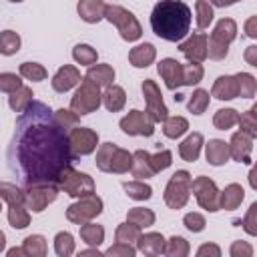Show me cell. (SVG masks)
Segmentation results:
<instances>
[{
    "label": "cell",
    "mask_w": 257,
    "mask_h": 257,
    "mask_svg": "<svg viewBox=\"0 0 257 257\" xmlns=\"http://www.w3.org/2000/svg\"><path fill=\"white\" fill-rule=\"evenodd\" d=\"M76 155L68 143V131L54 118V110L32 100L20 112L6 151L8 169L26 189L30 185H56L72 169Z\"/></svg>",
    "instance_id": "cell-1"
},
{
    "label": "cell",
    "mask_w": 257,
    "mask_h": 257,
    "mask_svg": "<svg viewBox=\"0 0 257 257\" xmlns=\"http://www.w3.org/2000/svg\"><path fill=\"white\" fill-rule=\"evenodd\" d=\"M191 8L181 0H159L151 12L153 32L167 42H181L191 28Z\"/></svg>",
    "instance_id": "cell-2"
},
{
    "label": "cell",
    "mask_w": 257,
    "mask_h": 257,
    "mask_svg": "<svg viewBox=\"0 0 257 257\" xmlns=\"http://www.w3.org/2000/svg\"><path fill=\"white\" fill-rule=\"evenodd\" d=\"M94 161H96V169L98 171L122 175L133 165V153H128L126 149L116 147L114 143H102L96 149V159Z\"/></svg>",
    "instance_id": "cell-3"
},
{
    "label": "cell",
    "mask_w": 257,
    "mask_h": 257,
    "mask_svg": "<svg viewBox=\"0 0 257 257\" xmlns=\"http://www.w3.org/2000/svg\"><path fill=\"white\" fill-rule=\"evenodd\" d=\"M237 38V24L233 18H221L213 32L211 38H207V56L213 60H223L229 54V44Z\"/></svg>",
    "instance_id": "cell-4"
},
{
    "label": "cell",
    "mask_w": 257,
    "mask_h": 257,
    "mask_svg": "<svg viewBox=\"0 0 257 257\" xmlns=\"http://www.w3.org/2000/svg\"><path fill=\"white\" fill-rule=\"evenodd\" d=\"M104 18L116 26V30L120 32V38L126 40V42H135L143 36V28L137 20V16L133 12H128L126 8L122 6H116V4H108L104 8Z\"/></svg>",
    "instance_id": "cell-5"
},
{
    "label": "cell",
    "mask_w": 257,
    "mask_h": 257,
    "mask_svg": "<svg viewBox=\"0 0 257 257\" xmlns=\"http://www.w3.org/2000/svg\"><path fill=\"white\" fill-rule=\"evenodd\" d=\"M191 197V173L189 171H177L167 187H165V203L169 209H183Z\"/></svg>",
    "instance_id": "cell-6"
},
{
    "label": "cell",
    "mask_w": 257,
    "mask_h": 257,
    "mask_svg": "<svg viewBox=\"0 0 257 257\" xmlns=\"http://www.w3.org/2000/svg\"><path fill=\"white\" fill-rule=\"evenodd\" d=\"M98 106H100V86H96L94 82L82 76L80 86L70 98V108L80 116V114H90L98 110Z\"/></svg>",
    "instance_id": "cell-7"
},
{
    "label": "cell",
    "mask_w": 257,
    "mask_h": 257,
    "mask_svg": "<svg viewBox=\"0 0 257 257\" xmlns=\"http://www.w3.org/2000/svg\"><path fill=\"white\" fill-rule=\"evenodd\" d=\"M102 199L96 195V193H90V195H84V197H78L76 203L68 205L66 209V219L74 225H82V223H88L92 221L94 217H98L102 213Z\"/></svg>",
    "instance_id": "cell-8"
},
{
    "label": "cell",
    "mask_w": 257,
    "mask_h": 257,
    "mask_svg": "<svg viewBox=\"0 0 257 257\" xmlns=\"http://www.w3.org/2000/svg\"><path fill=\"white\" fill-rule=\"evenodd\" d=\"M143 96H145V106H147V114L153 118V122H163L169 116V108L163 100L161 88L153 78H145L141 84Z\"/></svg>",
    "instance_id": "cell-9"
},
{
    "label": "cell",
    "mask_w": 257,
    "mask_h": 257,
    "mask_svg": "<svg viewBox=\"0 0 257 257\" xmlns=\"http://www.w3.org/2000/svg\"><path fill=\"white\" fill-rule=\"evenodd\" d=\"M191 191H193L201 209H205L209 213L219 211V189H217L213 179H209L205 175L191 179Z\"/></svg>",
    "instance_id": "cell-10"
},
{
    "label": "cell",
    "mask_w": 257,
    "mask_h": 257,
    "mask_svg": "<svg viewBox=\"0 0 257 257\" xmlns=\"http://www.w3.org/2000/svg\"><path fill=\"white\" fill-rule=\"evenodd\" d=\"M58 189L64 191L68 197L78 199V197H84V195L94 193V181H92L90 175L80 173V171H76V169L72 167V169H68V171L62 175V179H60V183H58Z\"/></svg>",
    "instance_id": "cell-11"
},
{
    "label": "cell",
    "mask_w": 257,
    "mask_h": 257,
    "mask_svg": "<svg viewBox=\"0 0 257 257\" xmlns=\"http://www.w3.org/2000/svg\"><path fill=\"white\" fill-rule=\"evenodd\" d=\"M58 191L56 185H30L24 189V205L32 213H42L52 201H56Z\"/></svg>",
    "instance_id": "cell-12"
},
{
    "label": "cell",
    "mask_w": 257,
    "mask_h": 257,
    "mask_svg": "<svg viewBox=\"0 0 257 257\" xmlns=\"http://www.w3.org/2000/svg\"><path fill=\"white\" fill-rule=\"evenodd\" d=\"M118 126H120V131H122L124 135H128V137H153V133H155V122H153V118H151L147 112L137 110V108L128 110V114H124V116L120 118Z\"/></svg>",
    "instance_id": "cell-13"
},
{
    "label": "cell",
    "mask_w": 257,
    "mask_h": 257,
    "mask_svg": "<svg viewBox=\"0 0 257 257\" xmlns=\"http://www.w3.org/2000/svg\"><path fill=\"white\" fill-rule=\"evenodd\" d=\"M68 143L76 157H86L96 151L98 145V133L88 126H74L68 131Z\"/></svg>",
    "instance_id": "cell-14"
},
{
    "label": "cell",
    "mask_w": 257,
    "mask_h": 257,
    "mask_svg": "<svg viewBox=\"0 0 257 257\" xmlns=\"http://www.w3.org/2000/svg\"><path fill=\"white\" fill-rule=\"evenodd\" d=\"M179 50L187 56L189 62H203L207 58V34L195 32L179 44Z\"/></svg>",
    "instance_id": "cell-15"
},
{
    "label": "cell",
    "mask_w": 257,
    "mask_h": 257,
    "mask_svg": "<svg viewBox=\"0 0 257 257\" xmlns=\"http://www.w3.org/2000/svg\"><path fill=\"white\" fill-rule=\"evenodd\" d=\"M157 70L161 74V78L165 80V86L169 90H175L179 86H183V64L175 58H163L157 64Z\"/></svg>",
    "instance_id": "cell-16"
},
{
    "label": "cell",
    "mask_w": 257,
    "mask_h": 257,
    "mask_svg": "<svg viewBox=\"0 0 257 257\" xmlns=\"http://www.w3.org/2000/svg\"><path fill=\"white\" fill-rule=\"evenodd\" d=\"M80 70L76 68V66H72V64H64V66H60L56 72H54V76H52V88L56 90V92H68L70 88H74L76 84H80Z\"/></svg>",
    "instance_id": "cell-17"
},
{
    "label": "cell",
    "mask_w": 257,
    "mask_h": 257,
    "mask_svg": "<svg viewBox=\"0 0 257 257\" xmlns=\"http://www.w3.org/2000/svg\"><path fill=\"white\" fill-rule=\"evenodd\" d=\"M251 153H253V139L241 131L233 133L231 143H229V157H233L239 163H251Z\"/></svg>",
    "instance_id": "cell-18"
},
{
    "label": "cell",
    "mask_w": 257,
    "mask_h": 257,
    "mask_svg": "<svg viewBox=\"0 0 257 257\" xmlns=\"http://www.w3.org/2000/svg\"><path fill=\"white\" fill-rule=\"evenodd\" d=\"M165 237L161 235V233H157V231H151V233H141L139 235V239L135 241L137 243V249L143 253V255H161V253H165Z\"/></svg>",
    "instance_id": "cell-19"
},
{
    "label": "cell",
    "mask_w": 257,
    "mask_h": 257,
    "mask_svg": "<svg viewBox=\"0 0 257 257\" xmlns=\"http://www.w3.org/2000/svg\"><path fill=\"white\" fill-rule=\"evenodd\" d=\"M104 8H106V4L102 0H78V4H76L78 16L88 24L100 22L104 18Z\"/></svg>",
    "instance_id": "cell-20"
},
{
    "label": "cell",
    "mask_w": 257,
    "mask_h": 257,
    "mask_svg": "<svg viewBox=\"0 0 257 257\" xmlns=\"http://www.w3.org/2000/svg\"><path fill=\"white\" fill-rule=\"evenodd\" d=\"M100 102L108 112H118L126 102V92L118 84H108L104 86V92H100Z\"/></svg>",
    "instance_id": "cell-21"
},
{
    "label": "cell",
    "mask_w": 257,
    "mask_h": 257,
    "mask_svg": "<svg viewBox=\"0 0 257 257\" xmlns=\"http://www.w3.org/2000/svg\"><path fill=\"white\" fill-rule=\"evenodd\" d=\"M155 58H157V48L151 42L139 44V46H135V48L128 50V62L135 68H147L149 64L155 62Z\"/></svg>",
    "instance_id": "cell-22"
},
{
    "label": "cell",
    "mask_w": 257,
    "mask_h": 257,
    "mask_svg": "<svg viewBox=\"0 0 257 257\" xmlns=\"http://www.w3.org/2000/svg\"><path fill=\"white\" fill-rule=\"evenodd\" d=\"M205 157L207 163L213 167H221L229 161V143L221 141V139H211L205 145Z\"/></svg>",
    "instance_id": "cell-23"
},
{
    "label": "cell",
    "mask_w": 257,
    "mask_h": 257,
    "mask_svg": "<svg viewBox=\"0 0 257 257\" xmlns=\"http://www.w3.org/2000/svg\"><path fill=\"white\" fill-rule=\"evenodd\" d=\"M245 199V191L239 183H231L227 185L221 193H219V209H225V211H235Z\"/></svg>",
    "instance_id": "cell-24"
},
{
    "label": "cell",
    "mask_w": 257,
    "mask_h": 257,
    "mask_svg": "<svg viewBox=\"0 0 257 257\" xmlns=\"http://www.w3.org/2000/svg\"><path fill=\"white\" fill-rule=\"evenodd\" d=\"M211 96L219 98V100H233L237 98V80L231 74H223L213 82L211 88Z\"/></svg>",
    "instance_id": "cell-25"
},
{
    "label": "cell",
    "mask_w": 257,
    "mask_h": 257,
    "mask_svg": "<svg viewBox=\"0 0 257 257\" xmlns=\"http://www.w3.org/2000/svg\"><path fill=\"white\" fill-rule=\"evenodd\" d=\"M203 145H205L203 135H201V133H191V135L179 145V155H181V159L187 161V163H195V161L199 159V155H201V147H203Z\"/></svg>",
    "instance_id": "cell-26"
},
{
    "label": "cell",
    "mask_w": 257,
    "mask_h": 257,
    "mask_svg": "<svg viewBox=\"0 0 257 257\" xmlns=\"http://www.w3.org/2000/svg\"><path fill=\"white\" fill-rule=\"evenodd\" d=\"M131 173H133V177H137V179H141V181L155 175V171H153V167H151V155H149L147 151L139 149V151L133 153Z\"/></svg>",
    "instance_id": "cell-27"
},
{
    "label": "cell",
    "mask_w": 257,
    "mask_h": 257,
    "mask_svg": "<svg viewBox=\"0 0 257 257\" xmlns=\"http://www.w3.org/2000/svg\"><path fill=\"white\" fill-rule=\"evenodd\" d=\"M84 78H88L90 82H94L96 86H108L114 80V68L110 64H90V68L86 70Z\"/></svg>",
    "instance_id": "cell-28"
},
{
    "label": "cell",
    "mask_w": 257,
    "mask_h": 257,
    "mask_svg": "<svg viewBox=\"0 0 257 257\" xmlns=\"http://www.w3.org/2000/svg\"><path fill=\"white\" fill-rule=\"evenodd\" d=\"M80 239L90 247H98L104 241V227L98 223H92V221L82 223L80 225Z\"/></svg>",
    "instance_id": "cell-29"
},
{
    "label": "cell",
    "mask_w": 257,
    "mask_h": 257,
    "mask_svg": "<svg viewBox=\"0 0 257 257\" xmlns=\"http://www.w3.org/2000/svg\"><path fill=\"white\" fill-rule=\"evenodd\" d=\"M32 96H34V94H32V88H28V86H20V88H16L14 92H10V96H8V104H10V108H12L14 112H22V110H26L28 104L34 100Z\"/></svg>",
    "instance_id": "cell-30"
},
{
    "label": "cell",
    "mask_w": 257,
    "mask_h": 257,
    "mask_svg": "<svg viewBox=\"0 0 257 257\" xmlns=\"http://www.w3.org/2000/svg\"><path fill=\"white\" fill-rule=\"evenodd\" d=\"M189 131V120L185 116H167L163 120V133L169 139H179Z\"/></svg>",
    "instance_id": "cell-31"
},
{
    "label": "cell",
    "mask_w": 257,
    "mask_h": 257,
    "mask_svg": "<svg viewBox=\"0 0 257 257\" xmlns=\"http://www.w3.org/2000/svg\"><path fill=\"white\" fill-rule=\"evenodd\" d=\"M122 189L135 201H147V199L153 197V187L147 185V183H143L141 179H137V181H124L122 183Z\"/></svg>",
    "instance_id": "cell-32"
},
{
    "label": "cell",
    "mask_w": 257,
    "mask_h": 257,
    "mask_svg": "<svg viewBox=\"0 0 257 257\" xmlns=\"http://www.w3.org/2000/svg\"><path fill=\"white\" fill-rule=\"evenodd\" d=\"M235 80H237V96L241 98H253L255 92H257V80L253 74L249 72H237L235 74Z\"/></svg>",
    "instance_id": "cell-33"
},
{
    "label": "cell",
    "mask_w": 257,
    "mask_h": 257,
    "mask_svg": "<svg viewBox=\"0 0 257 257\" xmlns=\"http://www.w3.org/2000/svg\"><path fill=\"white\" fill-rule=\"evenodd\" d=\"M8 223L14 229H24L30 225V213L26 205H8Z\"/></svg>",
    "instance_id": "cell-34"
},
{
    "label": "cell",
    "mask_w": 257,
    "mask_h": 257,
    "mask_svg": "<svg viewBox=\"0 0 257 257\" xmlns=\"http://www.w3.org/2000/svg\"><path fill=\"white\" fill-rule=\"evenodd\" d=\"M126 221L137 225V227H141V229H145V227L155 225V213L151 209H145V207H133L126 213Z\"/></svg>",
    "instance_id": "cell-35"
},
{
    "label": "cell",
    "mask_w": 257,
    "mask_h": 257,
    "mask_svg": "<svg viewBox=\"0 0 257 257\" xmlns=\"http://www.w3.org/2000/svg\"><path fill=\"white\" fill-rule=\"evenodd\" d=\"M22 247H24L28 257H44L48 253V245H46V239L42 235H28L22 241Z\"/></svg>",
    "instance_id": "cell-36"
},
{
    "label": "cell",
    "mask_w": 257,
    "mask_h": 257,
    "mask_svg": "<svg viewBox=\"0 0 257 257\" xmlns=\"http://www.w3.org/2000/svg\"><path fill=\"white\" fill-rule=\"evenodd\" d=\"M209 102H211L209 92H207L205 88H197V90H193V94L189 96L187 108H189V112H193V114H203V112L207 110Z\"/></svg>",
    "instance_id": "cell-37"
},
{
    "label": "cell",
    "mask_w": 257,
    "mask_h": 257,
    "mask_svg": "<svg viewBox=\"0 0 257 257\" xmlns=\"http://www.w3.org/2000/svg\"><path fill=\"white\" fill-rule=\"evenodd\" d=\"M0 199L8 205H24V189L16 187L14 183L0 181Z\"/></svg>",
    "instance_id": "cell-38"
},
{
    "label": "cell",
    "mask_w": 257,
    "mask_h": 257,
    "mask_svg": "<svg viewBox=\"0 0 257 257\" xmlns=\"http://www.w3.org/2000/svg\"><path fill=\"white\" fill-rule=\"evenodd\" d=\"M189 251H191V247L185 237L173 235L169 241H165V255H169V257H187Z\"/></svg>",
    "instance_id": "cell-39"
},
{
    "label": "cell",
    "mask_w": 257,
    "mask_h": 257,
    "mask_svg": "<svg viewBox=\"0 0 257 257\" xmlns=\"http://www.w3.org/2000/svg\"><path fill=\"white\" fill-rule=\"evenodd\" d=\"M20 50V36L14 30H2L0 32V54L12 56Z\"/></svg>",
    "instance_id": "cell-40"
},
{
    "label": "cell",
    "mask_w": 257,
    "mask_h": 257,
    "mask_svg": "<svg viewBox=\"0 0 257 257\" xmlns=\"http://www.w3.org/2000/svg\"><path fill=\"white\" fill-rule=\"evenodd\" d=\"M237 118H239V112L235 108H219L213 116V124L219 131H229L233 124H237Z\"/></svg>",
    "instance_id": "cell-41"
},
{
    "label": "cell",
    "mask_w": 257,
    "mask_h": 257,
    "mask_svg": "<svg viewBox=\"0 0 257 257\" xmlns=\"http://www.w3.org/2000/svg\"><path fill=\"white\" fill-rule=\"evenodd\" d=\"M54 251L58 257H68L74 253V237L68 231H60L54 237Z\"/></svg>",
    "instance_id": "cell-42"
},
{
    "label": "cell",
    "mask_w": 257,
    "mask_h": 257,
    "mask_svg": "<svg viewBox=\"0 0 257 257\" xmlns=\"http://www.w3.org/2000/svg\"><path fill=\"white\" fill-rule=\"evenodd\" d=\"M72 58H74L78 64H82V66H90V64L96 62L98 54H96V50H94L90 44H76V46L72 48Z\"/></svg>",
    "instance_id": "cell-43"
},
{
    "label": "cell",
    "mask_w": 257,
    "mask_h": 257,
    "mask_svg": "<svg viewBox=\"0 0 257 257\" xmlns=\"http://www.w3.org/2000/svg\"><path fill=\"white\" fill-rule=\"evenodd\" d=\"M257 106H251L247 112H243L239 118H237V124L241 126V133L249 135L251 139L257 137Z\"/></svg>",
    "instance_id": "cell-44"
},
{
    "label": "cell",
    "mask_w": 257,
    "mask_h": 257,
    "mask_svg": "<svg viewBox=\"0 0 257 257\" xmlns=\"http://www.w3.org/2000/svg\"><path fill=\"white\" fill-rule=\"evenodd\" d=\"M20 76H24L26 80H32V82H40L48 76V72L38 62H22L20 64Z\"/></svg>",
    "instance_id": "cell-45"
},
{
    "label": "cell",
    "mask_w": 257,
    "mask_h": 257,
    "mask_svg": "<svg viewBox=\"0 0 257 257\" xmlns=\"http://www.w3.org/2000/svg\"><path fill=\"white\" fill-rule=\"evenodd\" d=\"M203 66L201 62H189V64H183V86H193V84H199L203 80Z\"/></svg>",
    "instance_id": "cell-46"
},
{
    "label": "cell",
    "mask_w": 257,
    "mask_h": 257,
    "mask_svg": "<svg viewBox=\"0 0 257 257\" xmlns=\"http://www.w3.org/2000/svg\"><path fill=\"white\" fill-rule=\"evenodd\" d=\"M139 235H141V227H137V225H133L128 221L126 223H120L116 227V231H114L116 243H135L139 239Z\"/></svg>",
    "instance_id": "cell-47"
},
{
    "label": "cell",
    "mask_w": 257,
    "mask_h": 257,
    "mask_svg": "<svg viewBox=\"0 0 257 257\" xmlns=\"http://www.w3.org/2000/svg\"><path fill=\"white\" fill-rule=\"evenodd\" d=\"M195 12H197V26L199 28H209V24L213 22V6L209 4V0H197L195 2Z\"/></svg>",
    "instance_id": "cell-48"
},
{
    "label": "cell",
    "mask_w": 257,
    "mask_h": 257,
    "mask_svg": "<svg viewBox=\"0 0 257 257\" xmlns=\"http://www.w3.org/2000/svg\"><path fill=\"white\" fill-rule=\"evenodd\" d=\"M54 118L60 122V126H64L66 131H70V128H74V126H78V114L72 110V108H58V110H54Z\"/></svg>",
    "instance_id": "cell-49"
},
{
    "label": "cell",
    "mask_w": 257,
    "mask_h": 257,
    "mask_svg": "<svg viewBox=\"0 0 257 257\" xmlns=\"http://www.w3.org/2000/svg\"><path fill=\"white\" fill-rule=\"evenodd\" d=\"M171 163H173V155H171V151H167V149H163V151L151 155V167H153L155 175L161 173V171H165V169H169Z\"/></svg>",
    "instance_id": "cell-50"
},
{
    "label": "cell",
    "mask_w": 257,
    "mask_h": 257,
    "mask_svg": "<svg viewBox=\"0 0 257 257\" xmlns=\"http://www.w3.org/2000/svg\"><path fill=\"white\" fill-rule=\"evenodd\" d=\"M183 225H185L191 233H201V231L205 229L207 221H205V217H203L201 213H187V215L183 217Z\"/></svg>",
    "instance_id": "cell-51"
},
{
    "label": "cell",
    "mask_w": 257,
    "mask_h": 257,
    "mask_svg": "<svg viewBox=\"0 0 257 257\" xmlns=\"http://www.w3.org/2000/svg\"><path fill=\"white\" fill-rule=\"evenodd\" d=\"M22 86V80L14 72H0V90L2 92H14Z\"/></svg>",
    "instance_id": "cell-52"
},
{
    "label": "cell",
    "mask_w": 257,
    "mask_h": 257,
    "mask_svg": "<svg viewBox=\"0 0 257 257\" xmlns=\"http://www.w3.org/2000/svg\"><path fill=\"white\" fill-rule=\"evenodd\" d=\"M239 225H243V229L249 235H257V203H251L247 215L243 221H239Z\"/></svg>",
    "instance_id": "cell-53"
},
{
    "label": "cell",
    "mask_w": 257,
    "mask_h": 257,
    "mask_svg": "<svg viewBox=\"0 0 257 257\" xmlns=\"http://www.w3.org/2000/svg\"><path fill=\"white\" fill-rule=\"evenodd\" d=\"M135 253H137V249L131 243H114L112 247H108L104 251V255H110V257H133Z\"/></svg>",
    "instance_id": "cell-54"
},
{
    "label": "cell",
    "mask_w": 257,
    "mask_h": 257,
    "mask_svg": "<svg viewBox=\"0 0 257 257\" xmlns=\"http://www.w3.org/2000/svg\"><path fill=\"white\" fill-rule=\"evenodd\" d=\"M229 253H231V257H251L253 255V247L247 241H233Z\"/></svg>",
    "instance_id": "cell-55"
},
{
    "label": "cell",
    "mask_w": 257,
    "mask_h": 257,
    "mask_svg": "<svg viewBox=\"0 0 257 257\" xmlns=\"http://www.w3.org/2000/svg\"><path fill=\"white\" fill-rule=\"evenodd\" d=\"M197 255L199 257H221V249L215 243H205L197 249Z\"/></svg>",
    "instance_id": "cell-56"
},
{
    "label": "cell",
    "mask_w": 257,
    "mask_h": 257,
    "mask_svg": "<svg viewBox=\"0 0 257 257\" xmlns=\"http://www.w3.org/2000/svg\"><path fill=\"white\" fill-rule=\"evenodd\" d=\"M245 32L249 38H255L257 36V16H251L247 22H245Z\"/></svg>",
    "instance_id": "cell-57"
},
{
    "label": "cell",
    "mask_w": 257,
    "mask_h": 257,
    "mask_svg": "<svg viewBox=\"0 0 257 257\" xmlns=\"http://www.w3.org/2000/svg\"><path fill=\"white\" fill-rule=\"evenodd\" d=\"M245 60H247V64L257 66V46H255V44L245 50Z\"/></svg>",
    "instance_id": "cell-58"
},
{
    "label": "cell",
    "mask_w": 257,
    "mask_h": 257,
    "mask_svg": "<svg viewBox=\"0 0 257 257\" xmlns=\"http://www.w3.org/2000/svg\"><path fill=\"white\" fill-rule=\"evenodd\" d=\"M237 2H241V0H209L211 6H219V8H227V6H233Z\"/></svg>",
    "instance_id": "cell-59"
},
{
    "label": "cell",
    "mask_w": 257,
    "mask_h": 257,
    "mask_svg": "<svg viewBox=\"0 0 257 257\" xmlns=\"http://www.w3.org/2000/svg\"><path fill=\"white\" fill-rule=\"evenodd\" d=\"M24 255H26L24 247H12V249H8V257H24Z\"/></svg>",
    "instance_id": "cell-60"
},
{
    "label": "cell",
    "mask_w": 257,
    "mask_h": 257,
    "mask_svg": "<svg viewBox=\"0 0 257 257\" xmlns=\"http://www.w3.org/2000/svg\"><path fill=\"white\" fill-rule=\"evenodd\" d=\"M80 255H100V251L94 247V249H86V251H80Z\"/></svg>",
    "instance_id": "cell-61"
},
{
    "label": "cell",
    "mask_w": 257,
    "mask_h": 257,
    "mask_svg": "<svg viewBox=\"0 0 257 257\" xmlns=\"http://www.w3.org/2000/svg\"><path fill=\"white\" fill-rule=\"evenodd\" d=\"M4 247H6V235L0 231V253L4 251Z\"/></svg>",
    "instance_id": "cell-62"
},
{
    "label": "cell",
    "mask_w": 257,
    "mask_h": 257,
    "mask_svg": "<svg viewBox=\"0 0 257 257\" xmlns=\"http://www.w3.org/2000/svg\"><path fill=\"white\" fill-rule=\"evenodd\" d=\"M8 2H24V0H8Z\"/></svg>",
    "instance_id": "cell-63"
},
{
    "label": "cell",
    "mask_w": 257,
    "mask_h": 257,
    "mask_svg": "<svg viewBox=\"0 0 257 257\" xmlns=\"http://www.w3.org/2000/svg\"><path fill=\"white\" fill-rule=\"evenodd\" d=\"M0 209H2V203H0Z\"/></svg>",
    "instance_id": "cell-64"
}]
</instances>
